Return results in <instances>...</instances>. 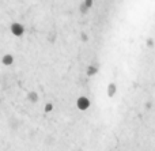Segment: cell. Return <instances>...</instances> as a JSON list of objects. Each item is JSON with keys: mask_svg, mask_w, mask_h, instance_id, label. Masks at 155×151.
<instances>
[{"mask_svg": "<svg viewBox=\"0 0 155 151\" xmlns=\"http://www.w3.org/2000/svg\"><path fill=\"white\" fill-rule=\"evenodd\" d=\"M2 61L4 65H11L14 63V57L11 56V54H4V56L2 57Z\"/></svg>", "mask_w": 155, "mask_h": 151, "instance_id": "277c9868", "label": "cell"}, {"mask_svg": "<svg viewBox=\"0 0 155 151\" xmlns=\"http://www.w3.org/2000/svg\"><path fill=\"white\" fill-rule=\"evenodd\" d=\"M97 67H94V65H88L87 67V70H86V74H87V76H93V75H95L97 74Z\"/></svg>", "mask_w": 155, "mask_h": 151, "instance_id": "8992f818", "label": "cell"}, {"mask_svg": "<svg viewBox=\"0 0 155 151\" xmlns=\"http://www.w3.org/2000/svg\"><path fill=\"white\" fill-rule=\"evenodd\" d=\"M83 3H84V5H86V7H87V8H90L91 5L94 4V2H93V0H86V2H83Z\"/></svg>", "mask_w": 155, "mask_h": 151, "instance_id": "9c48e42d", "label": "cell"}, {"mask_svg": "<svg viewBox=\"0 0 155 151\" xmlns=\"http://www.w3.org/2000/svg\"><path fill=\"white\" fill-rule=\"evenodd\" d=\"M87 11H88V8L84 5V3H82V4H80V12H82V14H86Z\"/></svg>", "mask_w": 155, "mask_h": 151, "instance_id": "ba28073f", "label": "cell"}, {"mask_svg": "<svg viewBox=\"0 0 155 151\" xmlns=\"http://www.w3.org/2000/svg\"><path fill=\"white\" fill-rule=\"evenodd\" d=\"M27 100H29L31 103H35V102H38L40 97H38V94L35 91H30L29 94H27Z\"/></svg>", "mask_w": 155, "mask_h": 151, "instance_id": "3957f363", "label": "cell"}, {"mask_svg": "<svg viewBox=\"0 0 155 151\" xmlns=\"http://www.w3.org/2000/svg\"><path fill=\"white\" fill-rule=\"evenodd\" d=\"M76 105H78V109L79 110H87L88 108H90V101H88V98L86 97H79L76 100Z\"/></svg>", "mask_w": 155, "mask_h": 151, "instance_id": "6da1fadb", "label": "cell"}, {"mask_svg": "<svg viewBox=\"0 0 155 151\" xmlns=\"http://www.w3.org/2000/svg\"><path fill=\"white\" fill-rule=\"evenodd\" d=\"M11 33H12L15 37H21L25 33V27L21 23H12L11 25Z\"/></svg>", "mask_w": 155, "mask_h": 151, "instance_id": "7a4b0ae2", "label": "cell"}, {"mask_svg": "<svg viewBox=\"0 0 155 151\" xmlns=\"http://www.w3.org/2000/svg\"><path fill=\"white\" fill-rule=\"evenodd\" d=\"M0 101H2V98H0Z\"/></svg>", "mask_w": 155, "mask_h": 151, "instance_id": "7c38bea8", "label": "cell"}, {"mask_svg": "<svg viewBox=\"0 0 155 151\" xmlns=\"http://www.w3.org/2000/svg\"><path fill=\"white\" fill-rule=\"evenodd\" d=\"M153 40H147V45H150V46H153Z\"/></svg>", "mask_w": 155, "mask_h": 151, "instance_id": "8fae6325", "label": "cell"}, {"mask_svg": "<svg viewBox=\"0 0 155 151\" xmlns=\"http://www.w3.org/2000/svg\"><path fill=\"white\" fill-rule=\"evenodd\" d=\"M116 91H117V86H116V83H110L109 87H107V95H109V97H113V95L116 94Z\"/></svg>", "mask_w": 155, "mask_h": 151, "instance_id": "5b68a950", "label": "cell"}, {"mask_svg": "<svg viewBox=\"0 0 155 151\" xmlns=\"http://www.w3.org/2000/svg\"><path fill=\"white\" fill-rule=\"evenodd\" d=\"M44 110H45V113H49V112H52V110H53V103L48 102L45 105V108H44Z\"/></svg>", "mask_w": 155, "mask_h": 151, "instance_id": "52a82bcc", "label": "cell"}, {"mask_svg": "<svg viewBox=\"0 0 155 151\" xmlns=\"http://www.w3.org/2000/svg\"><path fill=\"white\" fill-rule=\"evenodd\" d=\"M82 40H83V41H87V40H88V38H87V35H86V34H83V33H82Z\"/></svg>", "mask_w": 155, "mask_h": 151, "instance_id": "30bf717a", "label": "cell"}]
</instances>
